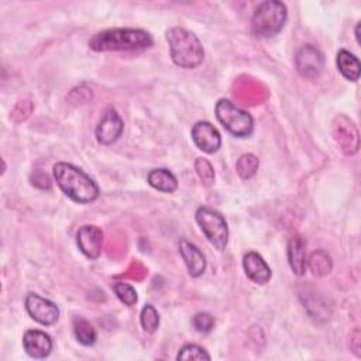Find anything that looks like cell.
<instances>
[{"label": "cell", "mask_w": 361, "mask_h": 361, "mask_svg": "<svg viewBox=\"0 0 361 361\" xmlns=\"http://www.w3.org/2000/svg\"><path fill=\"white\" fill-rule=\"evenodd\" d=\"M52 173L59 189L71 200L87 204L99 197L97 183L80 168L68 162H56L52 166Z\"/></svg>", "instance_id": "obj_1"}, {"label": "cell", "mask_w": 361, "mask_h": 361, "mask_svg": "<svg viewBox=\"0 0 361 361\" xmlns=\"http://www.w3.org/2000/svg\"><path fill=\"white\" fill-rule=\"evenodd\" d=\"M87 44L96 52L133 51L152 47L154 39L148 31L141 28H109L96 32Z\"/></svg>", "instance_id": "obj_2"}, {"label": "cell", "mask_w": 361, "mask_h": 361, "mask_svg": "<svg viewBox=\"0 0 361 361\" xmlns=\"http://www.w3.org/2000/svg\"><path fill=\"white\" fill-rule=\"evenodd\" d=\"M172 62L183 69L197 68L204 59L200 39L183 27H171L165 32Z\"/></svg>", "instance_id": "obj_3"}, {"label": "cell", "mask_w": 361, "mask_h": 361, "mask_svg": "<svg viewBox=\"0 0 361 361\" xmlns=\"http://www.w3.org/2000/svg\"><path fill=\"white\" fill-rule=\"evenodd\" d=\"M288 17L285 3L267 0L259 3L251 16V30L259 38H271L283 28Z\"/></svg>", "instance_id": "obj_4"}, {"label": "cell", "mask_w": 361, "mask_h": 361, "mask_svg": "<svg viewBox=\"0 0 361 361\" xmlns=\"http://www.w3.org/2000/svg\"><path fill=\"white\" fill-rule=\"evenodd\" d=\"M214 114L219 123L234 137L245 138L251 135L254 130V118L252 116L237 107L228 99H219L214 106Z\"/></svg>", "instance_id": "obj_5"}, {"label": "cell", "mask_w": 361, "mask_h": 361, "mask_svg": "<svg viewBox=\"0 0 361 361\" xmlns=\"http://www.w3.org/2000/svg\"><path fill=\"white\" fill-rule=\"evenodd\" d=\"M195 219L209 243L220 251L224 250L228 243V226L224 216L212 207L200 206Z\"/></svg>", "instance_id": "obj_6"}, {"label": "cell", "mask_w": 361, "mask_h": 361, "mask_svg": "<svg viewBox=\"0 0 361 361\" xmlns=\"http://www.w3.org/2000/svg\"><path fill=\"white\" fill-rule=\"evenodd\" d=\"M295 66L302 78L316 79L324 66L323 52L312 44H305L295 54Z\"/></svg>", "instance_id": "obj_7"}, {"label": "cell", "mask_w": 361, "mask_h": 361, "mask_svg": "<svg viewBox=\"0 0 361 361\" xmlns=\"http://www.w3.org/2000/svg\"><path fill=\"white\" fill-rule=\"evenodd\" d=\"M25 310L37 323L42 326H52L59 319V307L47 298L30 292L25 296Z\"/></svg>", "instance_id": "obj_8"}, {"label": "cell", "mask_w": 361, "mask_h": 361, "mask_svg": "<svg viewBox=\"0 0 361 361\" xmlns=\"http://www.w3.org/2000/svg\"><path fill=\"white\" fill-rule=\"evenodd\" d=\"M124 128V123L114 109H107L94 128V137L99 144L110 145L116 142Z\"/></svg>", "instance_id": "obj_9"}, {"label": "cell", "mask_w": 361, "mask_h": 361, "mask_svg": "<svg viewBox=\"0 0 361 361\" xmlns=\"http://www.w3.org/2000/svg\"><path fill=\"white\" fill-rule=\"evenodd\" d=\"M76 245L89 259H97L103 245V231L94 224H85L76 231Z\"/></svg>", "instance_id": "obj_10"}, {"label": "cell", "mask_w": 361, "mask_h": 361, "mask_svg": "<svg viewBox=\"0 0 361 361\" xmlns=\"http://www.w3.org/2000/svg\"><path fill=\"white\" fill-rule=\"evenodd\" d=\"M190 135H192L195 145L206 154H214L216 151H219V148L221 145L220 133L209 121H203V120L196 121L192 127Z\"/></svg>", "instance_id": "obj_11"}, {"label": "cell", "mask_w": 361, "mask_h": 361, "mask_svg": "<svg viewBox=\"0 0 361 361\" xmlns=\"http://www.w3.org/2000/svg\"><path fill=\"white\" fill-rule=\"evenodd\" d=\"M23 348L32 358H45L52 351V338L42 330L31 329L23 336Z\"/></svg>", "instance_id": "obj_12"}, {"label": "cell", "mask_w": 361, "mask_h": 361, "mask_svg": "<svg viewBox=\"0 0 361 361\" xmlns=\"http://www.w3.org/2000/svg\"><path fill=\"white\" fill-rule=\"evenodd\" d=\"M243 268L248 279L257 285H265L269 282L272 272L267 261L255 251H248L243 257Z\"/></svg>", "instance_id": "obj_13"}, {"label": "cell", "mask_w": 361, "mask_h": 361, "mask_svg": "<svg viewBox=\"0 0 361 361\" xmlns=\"http://www.w3.org/2000/svg\"><path fill=\"white\" fill-rule=\"evenodd\" d=\"M288 262L292 272L298 276H302L307 268V255H306V243L302 235L295 234L288 241Z\"/></svg>", "instance_id": "obj_14"}, {"label": "cell", "mask_w": 361, "mask_h": 361, "mask_svg": "<svg viewBox=\"0 0 361 361\" xmlns=\"http://www.w3.org/2000/svg\"><path fill=\"white\" fill-rule=\"evenodd\" d=\"M179 254L183 258V262L188 268V272L190 276L197 278L200 276L206 269V258L200 248H197L195 244L182 240L179 243Z\"/></svg>", "instance_id": "obj_15"}, {"label": "cell", "mask_w": 361, "mask_h": 361, "mask_svg": "<svg viewBox=\"0 0 361 361\" xmlns=\"http://www.w3.org/2000/svg\"><path fill=\"white\" fill-rule=\"evenodd\" d=\"M147 182L149 183V186L164 193H172L178 188L176 176L166 168L151 169L147 175Z\"/></svg>", "instance_id": "obj_16"}, {"label": "cell", "mask_w": 361, "mask_h": 361, "mask_svg": "<svg viewBox=\"0 0 361 361\" xmlns=\"http://www.w3.org/2000/svg\"><path fill=\"white\" fill-rule=\"evenodd\" d=\"M336 63H337V69L340 71V73L351 82H357L360 79V71H361V65L358 58L351 54L347 49H340L337 52V58H336Z\"/></svg>", "instance_id": "obj_17"}, {"label": "cell", "mask_w": 361, "mask_h": 361, "mask_svg": "<svg viewBox=\"0 0 361 361\" xmlns=\"http://www.w3.org/2000/svg\"><path fill=\"white\" fill-rule=\"evenodd\" d=\"M72 327H73V334L76 340L82 345H93L96 343L97 333L89 320L83 317H75Z\"/></svg>", "instance_id": "obj_18"}, {"label": "cell", "mask_w": 361, "mask_h": 361, "mask_svg": "<svg viewBox=\"0 0 361 361\" xmlns=\"http://www.w3.org/2000/svg\"><path fill=\"white\" fill-rule=\"evenodd\" d=\"M307 267L310 268L312 274L316 275V276H324L327 275L331 268H333V262H331V258L330 255L323 251V250H317V251H313L309 258H307Z\"/></svg>", "instance_id": "obj_19"}, {"label": "cell", "mask_w": 361, "mask_h": 361, "mask_svg": "<svg viewBox=\"0 0 361 361\" xmlns=\"http://www.w3.org/2000/svg\"><path fill=\"white\" fill-rule=\"evenodd\" d=\"M259 161L254 154H244L237 159L235 169L241 179H250L257 173Z\"/></svg>", "instance_id": "obj_20"}, {"label": "cell", "mask_w": 361, "mask_h": 361, "mask_svg": "<svg viewBox=\"0 0 361 361\" xmlns=\"http://www.w3.org/2000/svg\"><path fill=\"white\" fill-rule=\"evenodd\" d=\"M140 323H141V327L145 333L152 334L159 326L158 310L149 303L144 305V307L141 309V313H140Z\"/></svg>", "instance_id": "obj_21"}, {"label": "cell", "mask_w": 361, "mask_h": 361, "mask_svg": "<svg viewBox=\"0 0 361 361\" xmlns=\"http://www.w3.org/2000/svg\"><path fill=\"white\" fill-rule=\"evenodd\" d=\"M113 290H114L116 296L128 307L134 306L137 303V300H138L135 289L130 283H127V282H120V281L114 282L113 283Z\"/></svg>", "instance_id": "obj_22"}, {"label": "cell", "mask_w": 361, "mask_h": 361, "mask_svg": "<svg viewBox=\"0 0 361 361\" xmlns=\"http://www.w3.org/2000/svg\"><path fill=\"white\" fill-rule=\"evenodd\" d=\"M176 360H179V361H190V360L203 361V360H210V355L203 347H200L197 344H185L178 351Z\"/></svg>", "instance_id": "obj_23"}, {"label": "cell", "mask_w": 361, "mask_h": 361, "mask_svg": "<svg viewBox=\"0 0 361 361\" xmlns=\"http://www.w3.org/2000/svg\"><path fill=\"white\" fill-rule=\"evenodd\" d=\"M195 171L204 186H210L214 182V169L212 164L206 158H196L195 161Z\"/></svg>", "instance_id": "obj_24"}, {"label": "cell", "mask_w": 361, "mask_h": 361, "mask_svg": "<svg viewBox=\"0 0 361 361\" xmlns=\"http://www.w3.org/2000/svg\"><path fill=\"white\" fill-rule=\"evenodd\" d=\"M192 326L199 333H209L214 327V317L207 312H199L192 317Z\"/></svg>", "instance_id": "obj_25"}, {"label": "cell", "mask_w": 361, "mask_h": 361, "mask_svg": "<svg viewBox=\"0 0 361 361\" xmlns=\"http://www.w3.org/2000/svg\"><path fill=\"white\" fill-rule=\"evenodd\" d=\"M355 38H357V42L360 44V23L355 27Z\"/></svg>", "instance_id": "obj_26"}]
</instances>
